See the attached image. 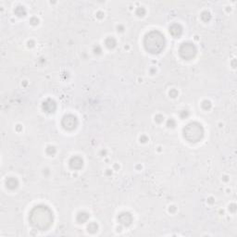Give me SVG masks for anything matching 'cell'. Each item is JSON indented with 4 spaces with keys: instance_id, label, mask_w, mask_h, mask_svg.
Instances as JSON below:
<instances>
[{
    "instance_id": "9",
    "label": "cell",
    "mask_w": 237,
    "mask_h": 237,
    "mask_svg": "<svg viewBox=\"0 0 237 237\" xmlns=\"http://www.w3.org/2000/svg\"><path fill=\"white\" fill-rule=\"evenodd\" d=\"M56 108V105L52 100H47L44 103V109H46L47 112H53Z\"/></svg>"
},
{
    "instance_id": "4",
    "label": "cell",
    "mask_w": 237,
    "mask_h": 237,
    "mask_svg": "<svg viewBox=\"0 0 237 237\" xmlns=\"http://www.w3.org/2000/svg\"><path fill=\"white\" fill-rule=\"evenodd\" d=\"M196 53V49L195 46H193L190 43H185L180 47V54L185 59H190L195 57Z\"/></svg>"
},
{
    "instance_id": "7",
    "label": "cell",
    "mask_w": 237,
    "mask_h": 237,
    "mask_svg": "<svg viewBox=\"0 0 237 237\" xmlns=\"http://www.w3.org/2000/svg\"><path fill=\"white\" fill-rule=\"evenodd\" d=\"M120 217L123 218V220H122V219H119L121 224H123V225H130V224H131L132 219H128V220H127V218L131 217V214H129V213H122V214L120 215Z\"/></svg>"
},
{
    "instance_id": "5",
    "label": "cell",
    "mask_w": 237,
    "mask_h": 237,
    "mask_svg": "<svg viewBox=\"0 0 237 237\" xmlns=\"http://www.w3.org/2000/svg\"><path fill=\"white\" fill-rule=\"evenodd\" d=\"M62 124H63V126L66 129L72 130V129H73V128L76 127V125H77V119L74 116H72V115H68V116L64 117V119L62 121Z\"/></svg>"
},
{
    "instance_id": "10",
    "label": "cell",
    "mask_w": 237,
    "mask_h": 237,
    "mask_svg": "<svg viewBox=\"0 0 237 237\" xmlns=\"http://www.w3.org/2000/svg\"><path fill=\"white\" fill-rule=\"evenodd\" d=\"M7 185L10 189L16 188L17 185H18V181L16 179H14V178H9L8 180H7Z\"/></svg>"
},
{
    "instance_id": "11",
    "label": "cell",
    "mask_w": 237,
    "mask_h": 237,
    "mask_svg": "<svg viewBox=\"0 0 237 237\" xmlns=\"http://www.w3.org/2000/svg\"><path fill=\"white\" fill-rule=\"evenodd\" d=\"M82 215H83V213H80L79 215H78V218H81V222L85 221V220L88 219V217H84V218H83V216H82Z\"/></svg>"
},
{
    "instance_id": "6",
    "label": "cell",
    "mask_w": 237,
    "mask_h": 237,
    "mask_svg": "<svg viewBox=\"0 0 237 237\" xmlns=\"http://www.w3.org/2000/svg\"><path fill=\"white\" fill-rule=\"evenodd\" d=\"M71 166L73 169H80L82 166V159L79 157H75V158H72L71 160Z\"/></svg>"
},
{
    "instance_id": "3",
    "label": "cell",
    "mask_w": 237,
    "mask_h": 237,
    "mask_svg": "<svg viewBox=\"0 0 237 237\" xmlns=\"http://www.w3.org/2000/svg\"><path fill=\"white\" fill-rule=\"evenodd\" d=\"M203 128L197 122L188 124L184 130L185 137L190 142H198L203 136Z\"/></svg>"
},
{
    "instance_id": "1",
    "label": "cell",
    "mask_w": 237,
    "mask_h": 237,
    "mask_svg": "<svg viewBox=\"0 0 237 237\" xmlns=\"http://www.w3.org/2000/svg\"><path fill=\"white\" fill-rule=\"evenodd\" d=\"M30 220L32 226L44 231L50 226L53 220V214L47 207L38 206L32 210Z\"/></svg>"
},
{
    "instance_id": "2",
    "label": "cell",
    "mask_w": 237,
    "mask_h": 237,
    "mask_svg": "<svg viewBox=\"0 0 237 237\" xmlns=\"http://www.w3.org/2000/svg\"><path fill=\"white\" fill-rule=\"evenodd\" d=\"M165 46L164 36L159 32H151L145 38V47L147 51L153 54L159 53Z\"/></svg>"
},
{
    "instance_id": "8",
    "label": "cell",
    "mask_w": 237,
    "mask_h": 237,
    "mask_svg": "<svg viewBox=\"0 0 237 237\" xmlns=\"http://www.w3.org/2000/svg\"><path fill=\"white\" fill-rule=\"evenodd\" d=\"M170 32L173 36H179L182 33V28L178 24H174L170 28Z\"/></svg>"
}]
</instances>
